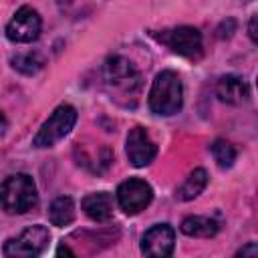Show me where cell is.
I'll return each instance as SVG.
<instances>
[{
	"instance_id": "603a6c76",
	"label": "cell",
	"mask_w": 258,
	"mask_h": 258,
	"mask_svg": "<svg viewBox=\"0 0 258 258\" xmlns=\"http://www.w3.org/2000/svg\"><path fill=\"white\" fill-rule=\"evenodd\" d=\"M56 2H60V4H69L71 0H56Z\"/></svg>"
},
{
	"instance_id": "d6986e66",
	"label": "cell",
	"mask_w": 258,
	"mask_h": 258,
	"mask_svg": "<svg viewBox=\"0 0 258 258\" xmlns=\"http://www.w3.org/2000/svg\"><path fill=\"white\" fill-rule=\"evenodd\" d=\"M236 256H242V258H246V256H250V258L258 256V246H256V242H248L244 248H240V250L236 252Z\"/></svg>"
},
{
	"instance_id": "2e32d148",
	"label": "cell",
	"mask_w": 258,
	"mask_h": 258,
	"mask_svg": "<svg viewBox=\"0 0 258 258\" xmlns=\"http://www.w3.org/2000/svg\"><path fill=\"white\" fill-rule=\"evenodd\" d=\"M10 62H12V69L18 71V73H22V75H34V73H38L44 67V58L38 52H22V54H16Z\"/></svg>"
},
{
	"instance_id": "277c9868",
	"label": "cell",
	"mask_w": 258,
	"mask_h": 258,
	"mask_svg": "<svg viewBox=\"0 0 258 258\" xmlns=\"http://www.w3.org/2000/svg\"><path fill=\"white\" fill-rule=\"evenodd\" d=\"M48 240H50L48 230L40 224H34V226L24 228L16 238L6 240L4 254L12 258H32L44 252Z\"/></svg>"
},
{
	"instance_id": "7402d4cb",
	"label": "cell",
	"mask_w": 258,
	"mask_h": 258,
	"mask_svg": "<svg viewBox=\"0 0 258 258\" xmlns=\"http://www.w3.org/2000/svg\"><path fill=\"white\" fill-rule=\"evenodd\" d=\"M56 254H58V256H60V254H69V256H73L75 252H73V250H71L69 246H60V248L56 250Z\"/></svg>"
},
{
	"instance_id": "8fae6325",
	"label": "cell",
	"mask_w": 258,
	"mask_h": 258,
	"mask_svg": "<svg viewBox=\"0 0 258 258\" xmlns=\"http://www.w3.org/2000/svg\"><path fill=\"white\" fill-rule=\"evenodd\" d=\"M216 95L220 101L230 103V105H242L250 97V89L246 81L238 75H224L216 83Z\"/></svg>"
},
{
	"instance_id": "9a60e30c",
	"label": "cell",
	"mask_w": 258,
	"mask_h": 258,
	"mask_svg": "<svg viewBox=\"0 0 258 258\" xmlns=\"http://www.w3.org/2000/svg\"><path fill=\"white\" fill-rule=\"evenodd\" d=\"M48 220L52 226H69L75 220V202L69 196H58L48 208Z\"/></svg>"
},
{
	"instance_id": "ba28073f",
	"label": "cell",
	"mask_w": 258,
	"mask_h": 258,
	"mask_svg": "<svg viewBox=\"0 0 258 258\" xmlns=\"http://www.w3.org/2000/svg\"><path fill=\"white\" fill-rule=\"evenodd\" d=\"M105 79L113 89H119L123 93H133L141 85V77L137 69L121 54H113L105 60Z\"/></svg>"
},
{
	"instance_id": "4fadbf2b",
	"label": "cell",
	"mask_w": 258,
	"mask_h": 258,
	"mask_svg": "<svg viewBox=\"0 0 258 258\" xmlns=\"http://www.w3.org/2000/svg\"><path fill=\"white\" fill-rule=\"evenodd\" d=\"M220 230L218 222L208 216H187L181 222V232L191 238H212Z\"/></svg>"
},
{
	"instance_id": "5bb4252c",
	"label": "cell",
	"mask_w": 258,
	"mask_h": 258,
	"mask_svg": "<svg viewBox=\"0 0 258 258\" xmlns=\"http://www.w3.org/2000/svg\"><path fill=\"white\" fill-rule=\"evenodd\" d=\"M206 185H208V171H206L204 167H196V169L185 177V181L177 187L175 196H177V200H181V202H189V200L198 198V196L206 189Z\"/></svg>"
},
{
	"instance_id": "ffe728a7",
	"label": "cell",
	"mask_w": 258,
	"mask_h": 258,
	"mask_svg": "<svg viewBox=\"0 0 258 258\" xmlns=\"http://www.w3.org/2000/svg\"><path fill=\"white\" fill-rule=\"evenodd\" d=\"M248 34L252 38V42H256V16L250 18V24H248Z\"/></svg>"
},
{
	"instance_id": "52a82bcc",
	"label": "cell",
	"mask_w": 258,
	"mask_h": 258,
	"mask_svg": "<svg viewBox=\"0 0 258 258\" xmlns=\"http://www.w3.org/2000/svg\"><path fill=\"white\" fill-rule=\"evenodd\" d=\"M161 42H165L173 52L187 56V58H200L204 50L202 34L194 26H177L173 30H165L159 36Z\"/></svg>"
},
{
	"instance_id": "7a4b0ae2",
	"label": "cell",
	"mask_w": 258,
	"mask_h": 258,
	"mask_svg": "<svg viewBox=\"0 0 258 258\" xmlns=\"http://www.w3.org/2000/svg\"><path fill=\"white\" fill-rule=\"evenodd\" d=\"M183 87L181 79L173 71H161L151 83L149 89V109L155 115H173L181 109Z\"/></svg>"
},
{
	"instance_id": "6da1fadb",
	"label": "cell",
	"mask_w": 258,
	"mask_h": 258,
	"mask_svg": "<svg viewBox=\"0 0 258 258\" xmlns=\"http://www.w3.org/2000/svg\"><path fill=\"white\" fill-rule=\"evenodd\" d=\"M38 202L34 179L26 173H12L0 183V208L6 214H26Z\"/></svg>"
},
{
	"instance_id": "5b68a950",
	"label": "cell",
	"mask_w": 258,
	"mask_h": 258,
	"mask_svg": "<svg viewBox=\"0 0 258 258\" xmlns=\"http://www.w3.org/2000/svg\"><path fill=\"white\" fill-rule=\"evenodd\" d=\"M151 200H153V189L145 179L129 177L117 187L119 208L129 216H135L141 210H145L151 204Z\"/></svg>"
},
{
	"instance_id": "3957f363",
	"label": "cell",
	"mask_w": 258,
	"mask_h": 258,
	"mask_svg": "<svg viewBox=\"0 0 258 258\" xmlns=\"http://www.w3.org/2000/svg\"><path fill=\"white\" fill-rule=\"evenodd\" d=\"M77 123V109L69 103L58 105L50 117L40 125L38 133L32 139V145L42 149V147H52L54 143H58L62 137H67L71 133V129Z\"/></svg>"
},
{
	"instance_id": "7c38bea8",
	"label": "cell",
	"mask_w": 258,
	"mask_h": 258,
	"mask_svg": "<svg viewBox=\"0 0 258 258\" xmlns=\"http://www.w3.org/2000/svg\"><path fill=\"white\" fill-rule=\"evenodd\" d=\"M81 206H83V212L93 222H107L113 216V198L107 191H97V194L85 196Z\"/></svg>"
},
{
	"instance_id": "30bf717a",
	"label": "cell",
	"mask_w": 258,
	"mask_h": 258,
	"mask_svg": "<svg viewBox=\"0 0 258 258\" xmlns=\"http://www.w3.org/2000/svg\"><path fill=\"white\" fill-rule=\"evenodd\" d=\"M125 151H127L131 165H135V167L149 165L157 155V147L143 127H133L129 131L127 141H125Z\"/></svg>"
},
{
	"instance_id": "8992f818",
	"label": "cell",
	"mask_w": 258,
	"mask_h": 258,
	"mask_svg": "<svg viewBox=\"0 0 258 258\" xmlns=\"http://www.w3.org/2000/svg\"><path fill=\"white\" fill-rule=\"evenodd\" d=\"M40 28H42L40 14L32 6H20L6 26V36L12 42L26 44L38 38Z\"/></svg>"
},
{
	"instance_id": "9c48e42d",
	"label": "cell",
	"mask_w": 258,
	"mask_h": 258,
	"mask_svg": "<svg viewBox=\"0 0 258 258\" xmlns=\"http://www.w3.org/2000/svg\"><path fill=\"white\" fill-rule=\"evenodd\" d=\"M173 246H175V232L169 224H155L141 238V252L151 258L171 256Z\"/></svg>"
},
{
	"instance_id": "e0dca14e",
	"label": "cell",
	"mask_w": 258,
	"mask_h": 258,
	"mask_svg": "<svg viewBox=\"0 0 258 258\" xmlns=\"http://www.w3.org/2000/svg\"><path fill=\"white\" fill-rule=\"evenodd\" d=\"M210 149H212V155H214V159H216V163L220 167L226 169V167H232L234 165V161H236V149H234V145L230 141L216 139Z\"/></svg>"
},
{
	"instance_id": "ac0fdd59",
	"label": "cell",
	"mask_w": 258,
	"mask_h": 258,
	"mask_svg": "<svg viewBox=\"0 0 258 258\" xmlns=\"http://www.w3.org/2000/svg\"><path fill=\"white\" fill-rule=\"evenodd\" d=\"M236 30V20L234 18H226L220 26H218V38H230Z\"/></svg>"
},
{
	"instance_id": "44dd1931",
	"label": "cell",
	"mask_w": 258,
	"mask_h": 258,
	"mask_svg": "<svg viewBox=\"0 0 258 258\" xmlns=\"http://www.w3.org/2000/svg\"><path fill=\"white\" fill-rule=\"evenodd\" d=\"M6 127H8V121H6V117L0 113V137L4 135V131H6Z\"/></svg>"
}]
</instances>
